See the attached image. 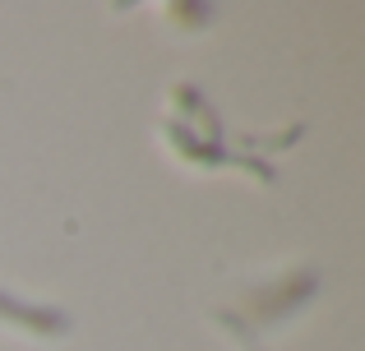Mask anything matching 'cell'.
<instances>
[{
    "label": "cell",
    "instance_id": "obj_1",
    "mask_svg": "<svg viewBox=\"0 0 365 351\" xmlns=\"http://www.w3.org/2000/svg\"><path fill=\"white\" fill-rule=\"evenodd\" d=\"M0 319L14 328H24V333H37V337H65L70 333V315L56 305H24V300H14L9 291H0Z\"/></svg>",
    "mask_w": 365,
    "mask_h": 351
}]
</instances>
